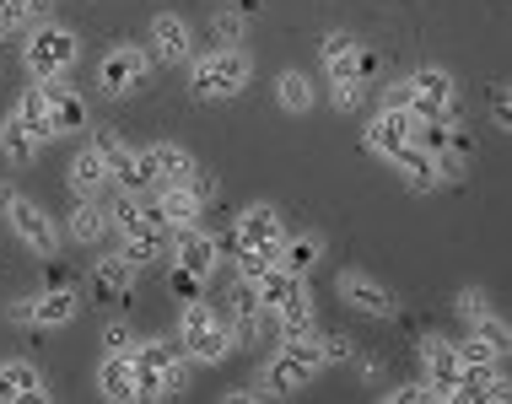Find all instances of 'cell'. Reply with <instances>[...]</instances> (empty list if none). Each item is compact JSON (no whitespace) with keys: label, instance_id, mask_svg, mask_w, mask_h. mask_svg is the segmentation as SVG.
<instances>
[{"label":"cell","instance_id":"17","mask_svg":"<svg viewBox=\"0 0 512 404\" xmlns=\"http://www.w3.org/2000/svg\"><path fill=\"white\" fill-rule=\"evenodd\" d=\"M124 238H130V243H124V259H130L135 270L168 254V227H157V221H141V227H135V232H124Z\"/></svg>","mask_w":512,"mask_h":404},{"label":"cell","instance_id":"27","mask_svg":"<svg viewBox=\"0 0 512 404\" xmlns=\"http://www.w3.org/2000/svg\"><path fill=\"white\" fill-rule=\"evenodd\" d=\"M0 151H6V157L17 162V167H27V162L38 157V135L27 130V124H22L17 114H11L6 124H0Z\"/></svg>","mask_w":512,"mask_h":404},{"label":"cell","instance_id":"37","mask_svg":"<svg viewBox=\"0 0 512 404\" xmlns=\"http://www.w3.org/2000/svg\"><path fill=\"white\" fill-rule=\"evenodd\" d=\"M168 286H173V297H178V302H195V297H200V275L178 270V264H173V281H168Z\"/></svg>","mask_w":512,"mask_h":404},{"label":"cell","instance_id":"31","mask_svg":"<svg viewBox=\"0 0 512 404\" xmlns=\"http://www.w3.org/2000/svg\"><path fill=\"white\" fill-rule=\"evenodd\" d=\"M71 232H76V243H98L103 238V211L98 205H81V211L71 216Z\"/></svg>","mask_w":512,"mask_h":404},{"label":"cell","instance_id":"4","mask_svg":"<svg viewBox=\"0 0 512 404\" xmlns=\"http://www.w3.org/2000/svg\"><path fill=\"white\" fill-rule=\"evenodd\" d=\"M92 146H98V157L108 162V178H119L130 194H141L157 184V173H151V157L146 151H135V146H124L114 130H92Z\"/></svg>","mask_w":512,"mask_h":404},{"label":"cell","instance_id":"18","mask_svg":"<svg viewBox=\"0 0 512 404\" xmlns=\"http://www.w3.org/2000/svg\"><path fill=\"white\" fill-rule=\"evenodd\" d=\"M146 157H151V173H157L162 189L189 184V173H195V157H189V151H178V146H151Z\"/></svg>","mask_w":512,"mask_h":404},{"label":"cell","instance_id":"11","mask_svg":"<svg viewBox=\"0 0 512 404\" xmlns=\"http://www.w3.org/2000/svg\"><path fill=\"white\" fill-rule=\"evenodd\" d=\"M146 71H151V60H146L141 49H130V44H124V49H114V54L103 60V92H114V97L135 92V87L146 81Z\"/></svg>","mask_w":512,"mask_h":404},{"label":"cell","instance_id":"34","mask_svg":"<svg viewBox=\"0 0 512 404\" xmlns=\"http://www.w3.org/2000/svg\"><path fill=\"white\" fill-rule=\"evenodd\" d=\"M211 27H216L221 44H243V11H238V6H221Z\"/></svg>","mask_w":512,"mask_h":404},{"label":"cell","instance_id":"40","mask_svg":"<svg viewBox=\"0 0 512 404\" xmlns=\"http://www.w3.org/2000/svg\"><path fill=\"white\" fill-rule=\"evenodd\" d=\"M459 313L469 318V324H475V318H480V313H486V297H480V291H475V286H469V291H459Z\"/></svg>","mask_w":512,"mask_h":404},{"label":"cell","instance_id":"3","mask_svg":"<svg viewBox=\"0 0 512 404\" xmlns=\"http://www.w3.org/2000/svg\"><path fill=\"white\" fill-rule=\"evenodd\" d=\"M248 81V54L243 49H216L195 65V97L221 103V97H238Z\"/></svg>","mask_w":512,"mask_h":404},{"label":"cell","instance_id":"2","mask_svg":"<svg viewBox=\"0 0 512 404\" xmlns=\"http://www.w3.org/2000/svg\"><path fill=\"white\" fill-rule=\"evenodd\" d=\"M178 340H184V351L195 361H221L232 351V329L221 324L216 308H205V302H184V318H178Z\"/></svg>","mask_w":512,"mask_h":404},{"label":"cell","instance_id":"39","mask_svg":"<svg viewBox=\"0 0 512 404\" xmlns=\"http://www.w3.org/2000/svg\"><path fill=\"white\" fill-rule=\"evenodd\" d=\"M345 54H356V38L351 33H329L324 38V60H345Z\"/></svg>","mask_w":512,"mask_h":404},{"label":"cell","instance_id":"45","mask_svg":"<svg viewBox=\"0 0 512 404\" xmlns=\"http://www.w3.org/2000/svg\"><path fill=\"white\" fill-rule=\"evenodd\" d=\"M6 318H11V324H33V297L11 302V308H6Z\"/></svg>","mask_w":512,"mask_h":404},{"label":"cell","instance_id":"21","mask_svg":"<svg viewBox=\"0 0 512 404\" xmlns=\"http://www.w3.org/2000/svg\"><path fill=\"white\" fill-rule=\"evenodd\" d=\"M318 254H324V243H318L313 232H302V238H286L281 248H275L281 270H286V275H302V281H308V270L318 264Z\"/></svg>","mask_w":512,"mask_h":404},{"label":"cell","instance_id":"32","mask_svg":"<svg viewBox=\"0 0 512 404\" xmlns=\"http://www.w3.org/2000/svg\"><path fill=\"white\" fill-rule=\"evenodd\" d=\"M475 340H486V345H491V351H496V356H502V351H507V345H512V334H507V324H502V318H491V313H480V318H475Z\"/></svg>","mask_w":512,"mask_h":404},{"label":"cell","instance_id":"25","mask_svg":"<svg viewBox=\"0 0 512 404\" xmlns=\"http://www.w3.org/2000/svg\"><path fill=\"white\" fill-rule=\"evenodd\" d=\"M103 184H108V162L98 157V146L76 151V162H71V189H76V194H87V200H92V194H98Z\"/></svg>","mask_w":512,"mask_h":404},{"label":"cell","instance_id":"15","mask_svg":"<svg viewBox=\"0 0 512 404\" xmlns=\"http://www.w3.org/2000/svg\"><path fill=\"white\" fill-rule=\"evenodd\" d=\"M44 103H49V114H54V135H65V130H81L87 124V103L65 87L60 76L54 81H44Z\"/></svg>","mask_w":512,"mask_h":404},{"label":"cell","instance_id":"13","mask_svg":"<svg viewBox=\"0 0 512 404\" xmlns=\"http://www.w3.org/2000/svg\"><path fill=\"white\" fill-rule=\"evenodd\" d=\"M340 297L351 302L356 313H372V318H389V313H394V297H389V291H383L378 281H367V275H356V270L340 275Z\"/></svg>","mask_w":512,"mask_h":404},{"label":"cell","instance_id":"19","mask_svg":"<svg viewBox=\"0 0 512 404\" xmlns=\"http://www.w3.org/2000/svg\"><path fill=\"white\" fill-rule=\"evenodd\" d=\"M151 44H157V60L178 65V60H189V27L178 17H157L151 22Z\"/></svg>","mask_w":512,"mask_h":404},{"label":"cell","instance_id":"29","mask_svg":"<svg viewBox=\"0 0 512 404\" xmlns=\"http://www.w3.org/2000/svg\"><path fill=\"white\" fill-rule=\"evenodd\" d=\"M130 286H135V264L124 259V254H114V259L98 264V291H103V297H124Z\"/></svg>","mask_w":512,"mask_h":404},{"label":"cell","instance_id":"22","mask_svg":"<svg viewBox=\"0 0 512 404\" xmlns=\"http://www.w3.org/2000/svg\"><path fill=\"white\" fill-rule=\"evenodd\" d=\"M0 399H44V378H38L27 361H6L0 367Z\"/></svg>","mask_w":512,"mask_h":404},{"label":"cell","instance_id":"14","mask_svg":"<svg viewBox=\"0 0 512 404\" xmlns=\"http://www.w3.org/2000/svg\"><path fill=\"white\" fill-rule=\"evenodd\" d=\"M410 130H415L410 114H399V108H383V114L367 124V146L378 151V157H394L399 146H410Z\"/></svg>","mask_w":512,"mask_h":404},{"label":"cell","instance_id":"33","mask_svg":"<svg viewBox=\"0 0 512 404\" xmlns=\"http://www.w3.org/2000/svg\"><path fill=\"white\" fill-rule=\"evenodd\" d=\"M367 71H372L367 54H345V60H329V81H335V87H340V81H362Z\"/></svg>","mask_w":512,"mask_h":404},{"label":"cell","instance_id":"46","mask_svg":"<svg viewBox=\"0 0 512 404\" xmlns=\"http://www.w3.org/2000/svg\"><path fill=\"white\" fill-rule=\"evenodd\" d=\"M491 114H496V124H502V130H507V124H512V103H507V92H496Z\"/></svg>","mask_w":512,"mask_h":404},{"label":"cell","instance_id":"8","mask_svg":"<svg viewBox=\"0 0 512 404\" xmlns=\"http://www.w3.org/2000/svg\"><path fill=\"white\" fill-rule=\"evenodd\" d=\"M421 361H426V372H432V388H426V399H459V345H448V340H421Z\"/></svg>","mask_w":512,"mask_h":404},{"label":"cell","instance_id":"28","mask_svg":"<svg viewBox=\"0 0 512 404\" xmlns=\"http://www.w3.org/2000/svg\"><path fill=\"white\" fill-rule=\"evenodd\" d=\"M17 119L38 135V141H49V135H54V114H49V103H44V87H33V92L22 97V103H17Z\"/></svg>","mask_w":512,"mask_h":404},{"label":"cell","instance_id":"36","mask_svg":"<svg viewBox=\"0 0 512 404\" xmlns=\"http://www.w3.org/2000/svg\"><path fill=\"white\" fill-rule=\"evenodd\" d=\"M27 27V0H0V38Z\"/></svg>","mask_w":512,"mask_h":404},{"label":"cell","instance_id":"7","mask_svg":"<svg viewBox=\"0 0 512 404\" xmlns=\"http://www.w3.org/2000/svg\"><path fill=\"white\" fill-rule=\"evenodd\" d=\"M410 87H415V108H410V119H415V124H426V119H448V108H453V76H448V71L426 65V71H415V76H410Z\"/></svg>","mask_w":512,"mask_h":404},{"label":"cell","instance_id":"1","mask_svg":"<svg viewBox=\"0 0 512 404\" xmlns=\"http://www.w3.org/2000/svg\"><path fill=\"white\" fill-rule=\"evenodd\" d=\"M189 388V367H184V345H141L135 351V394L141 399H168Z\"/></svg>","mask_w":512,"mask_h":404},{"label":"cell","instance_id":"5","mask_svg":"<svg viewBox=\"0 0 512 404\" xmlns=\"http://www.w3.org/2000/svg\"><path fill=\"white\" fill-rule=\"evenodd\" d=\"M76 65V33H65V27H33V44H27V71H33L38 81H54L65 76Z\"/></svg>","mask_w":512,"mask_h":404},{"label":"cell","instance_id":"35","mask_svg":"<svg viewBox=\"0 0 512 404\" xmlns=\"http://www.w3.org/2000/svg\"><path fill=\"white\" fill-rule=\"evenodd\" d=\"M275 264V254H259V248H238V275L243 281H259V275H265Z\"/></svg>","mask_w":512,"mask_h":404},{"label":"cell","instance_id":"41","mask_svg":"<svg viewBox=\"0 0 512 404\" xmlns=\"http://www.w3.org/2000/svg\"><path fill=\"white\" fill-rule=\"evenodd\" d=\"M189 194H195V200L205 205V200H211V194H216V184H211V173H200V167H195V173H189V184H184Z\"/></svg>","mask_w":512,"mask_h":404},{"label":"cell","instance_id":"26","mask_svg":"<svg viewBox=\"0 0 512 404\" xmlns=\"http://www.w3.org/2000/svg\"><path fill=\"white\" fill-rule=\"evenodd\" d=\"M71 318H76V297H71V291L54 286V291H44V297H33V324H38V329L71 324Z\"/></svg>","mask_w":512,"mask_h":404},{"label":"cell","instance_id":"23","mask_svg":"<svg viewBox=\"0 0 512 404\" xmlns=\"http://www.w3.org/2000/svg\"><path fill=\"white\" fill-rule=\"evenodd\" d=\"M98 383H103L108 399H135V361H130V351H108Z\"/></svg>","mask_w":512,"mask_h":404},{"label":"cell","instance_id":"47","mask_svg":"<svg viewBox=\"0 0 512 404\" xmlns=\"http://www.w3.org/2000/svg\"><path fill=\"white\" fill-rule=\"evenodd\" d=\"M27 22L44 27V22H49V0H27Z\"/></svg>","mask_w":512,"mask_h":404},{"label":"cell","instance_id":"44","mask_svg":"<svg viewBox=\"0 0 512 404\" xmlns=\"http://www.w3.org/2000/svg\"><path fill=\"white\" fill-rule=\"evenodd\" d=\"M103 345H108V351H130V329H124V324H108V329H103Z\"/></svg>","mask_w":512,"mask_h":404},{"label":"cell","instance_id":"42","mask_svg":"<svg viewBox=\"0 0 512 404\" xmlns=\"http://www.w3.org/2000/svg\"><path fill=\"white\" fill-rule=\"evenodd\" d=\"M335 103L345 108V114H351V108L362 103V81H340V87H335Z\"/></svg>","mask_w":512,"mask_h":404},{"label":"cell","instance_id":"20","mask_svg":"<svg viewBox=\"0 0 512 404\" xmlns=\"http://www.w3.org/2000/svg\"><path fill=\"white\" fill-rule=\"evenodd\" d=\"M308 372H313V367H308L302 356L281 351V356H275L270 367H265V388H270V394H297V388L308 383Z\"/></svg>","mask_w":512,"mask_h":404},{"label":"cell","instance_id":"38","mask_svg":"<svg viewBox=\"0 0 512 404\" xmlns=\"http://www.w3.org/2000/svg\"><path fill=\"white\" fill-rule=\"evenodd\" d=\"M383 108H399V114H410V108H415V87H410V81H394V87L383 92Z\"/></svg>","mask_w":512,"mask_h":404},{"label":"cell","instance_id":"10","mask_svg":"<svg viewBox=\"0 0 512 404\" xmlns=\"http://www.w3.org/2000/svg\"><path fill=\"white\" fill-rule=\"evenodd\" d=\"M11 227H17V238L33 248V254H44V259H54V248H60V232H54V221L38 211V205H27V200H17L11 205Z\"/></svg>","mask_w":512,"mask_h":404},{"label":"cell","instance_id":"16","mask_svg":"<svg viewBox=\"0 0 512 404\" xmlns=\"http://www.w3.org/2000/svg\"><path fill=\"white\" fill-rule=\"evenodd\" d=\"M178 270H189V275H200V281H205V275H211V264H216V238H205V232H178Z\"/></svg>","mask_w":512,"mask_h":404},{"label":"cell","instance_id":"12","mask_svg":"<svg viewBox=\"0 0 512 404\" xmlns=\"http://www.w3.org/2000/svg\"><path fill=\"white\" fill-rule=\"evenodd\" d=\"M195 211H200V200L184 184H173V189H162V200L146 211V221H157L168 232H184V227H195Z\"/></svg>","mask_w":512,"mask_h":404},{"label":"cell","instance_id":"9","mask_svg":"<svg viewBox=\"0 0 512 404\" xmlns=\"http://www.w3.org/2000/svg\"><path fill=\"white\" fill-rule=\"evenodd\" d=\"M238 248H259V254H275V248L286 243V227H281V216L270 211V205H254V211H243L238 216Z\"/></svg>","mask_w":512,"mask_h":404},{"label":"cell","instance_id":"24","mask_svg":"<svg viewBox=\"0 0 512 404\" xmlns=\"http://www.w3.org/2000/svg\"><path fill=\"white\" fill-rule=\"evenodd\" d=\"M389 162H394L399 173L410 178L415 189H437V178H442V173H437V157H426L421 146H399V151H394Z\"/></svg>","mask_w":512,"mask_h":404},{"label":"cell","instance_id":"30","mask_svg":"<svg viewBox=\"0 0 512 404\" xmlns=\"http://www.w3.org/2000/svg\"><path fill=\"white\" fill-rule=\"evenodd\" d=\"M281 108H286V114H308V108H313L308 76H297V71H286V76H281Z\"/></svg>","mask_w":512,"mask_h":404},{"label":"cell","instance_id":"48","mask_svg":"<svg viewBox=\"0 0 512 404\" xmlns=\"http://www.w3.org/2000/svg\"><path fill=\"white\" fill-rule=\"evenodd\" d=\"M17 200H22L17 189H11V184H0V216H11V205H17Z\"/></svg>","mask_w":512,"mask_h":404},{"label":"cell","instance_id":"43","mask_svg":"<svg viewBox=\"0 0 512 404\" xmlns=\"http://www.w3.org/2000/svg\"><path fill=\"white\" fill-rule=\"evenodd\" d=\"M351 356V340L345 334H324V361H345Z\"/></svg>","mask_w":512,"mask_h":404},{"label":"cell","instance_id":"6","mask_svg":"<svg viewBox=\"0 0 512 404\" xmlns=\"http://www.w3.org/2000/svg\"><path fill=\"white\" fill-rule=\"evenodd\" d=\"M254 291H259V308H270L275 318H302L308 313V286H302V275H286L281 264H270V270L254 281Z\"/></svg>","mask_w":512,"mask_h":404}]
</instances>
